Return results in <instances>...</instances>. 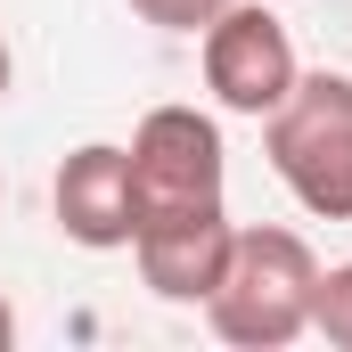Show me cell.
Returning <instances> with one entry per match:
<instances>
[{"instance_id":"6da1fadb","label":"cell","mask_w":352,"mask_h":352,"mask_svg":"<svg viewBox=\"0 0 352 352\" xmlns=\"http://www.w3.org/2000/svg\"><path fill=\"white\" fill-rule=\"evenodd\" d=\"M131 148V263L156 303H205L230 263V148L205 107H148Z\"/></svg>"},{"instance_id":"7a4b0ae2","label":"cell","mask_w":352,"mask_h":352,"mask_svg":"<svg viewBox=\"0 0 352 352\" xmlns=\"http://www.w3.org/2000/svg\"><path fill=\"white\" fill-rule=\"evenodd\" d=\"M311 303H320V254L303 230L254 221L230 238V263L213 278V295L197 303L205 328L238 352H287L295 336H311Z\"/></svg>"},{"instance_id":"3957f363","label":"cell","mask_w":352,"mask_h":352,"mask_svg":"<svg viewBox=\"0 0 352 352\" xmlns=\"http://www.w3.org/2000/svg\"><path fill=\"white\" fill-rule=\"evenodd\" d=\"M263 156L303 213L352 221V74L303 66L295 90L263 115Z\"/></svg>"},{"instance_id":"277c9868","label":"cell","mask_w":352,"mask_h":352,"mask_svg":"<svg viewBox=\"0 0 352 352\" xmlns=\"http://www.w3.org/2000/svg\"><path fill=\"white\" fill-rule=\"evenodd\" d=\"M197 66H205V90H213L221 115H254V123H263L270 107L295 90V74H303L287 25L270 16L263 0H230V8L197 33Z\"/></svg>"},{"instance_id":"5b68a950","label":"cell","mask_w":352,"mask_h":352,"mask_svg":"<svg viewBox=\"0 0 352 352\" xmlns=\"http://www.w3.org/2000/svg\"><path fill=\"white\" fill-rule=\"evenodd\" d=\"M50 213L66 230V246L82 254H123L131 230H140V205H131V148L115 140H82L58 180H50Z\"/></svg>"},{"instance_id":"8992f818","label":"cell","mask_w":352,"mask_h":352,"mask_svg":"<svg viewBox=\"0 0 352 352\" xmlns=\"http://www.w3.org/2000/svg\"><path fill=\"white\" fill-rule=\"evenodd\" d=\"M311 336H328L336 352H352V263L320 270V303H311Z\"/></svg>"},{"instance_id":"52a82bcc","label":"cell","mask_w":352,"mask_h":352,"mask_svg":"<svg viewBox=\"0 0 352 352\" xmlns=\"http://www.w3.org/2000/svg\"><path fill=\"white\" fill-rule=\"evenodd\" d=\"M123 8H131L140 25H156V33H205L230 0H123Z\"/></svg>"},{"instance_id":"ba28073f","label":"cell","mask_w":352,"mask_h":352,"mask_svg":"<svg viewBox=\"0 0 352 352\" xmlns=\"http://www.w3.org/2000/svg\"><path fill=\"white\" fill-rule=\"evenodd\" d=\"M8 90H16V58H8V33H0V107H8Z\"/></svg>"},{"instance_id":"9c48e42d","label":"cell","mask_w":352,"mask_h":352,"mask_svg":"<svg viewBox=\"0 0 352 352\" xmlns=\"http://www.w3.org/2000/svg\"><path fill=\"white\" fill-rule=\"evenodd\" d=\"M16 344V311H8V295H0V352Z\"/></svg>"}]
</instances>
